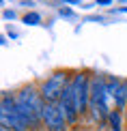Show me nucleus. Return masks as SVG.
Here are the masks:
<instances>
[{"label": "nucleus", "mask_w": 127, "mask_h": 131, "mask_svg": "<svg viewBox=\"0 0 127 131\" xmlns=\"http://www.w3.org/2000/svg\"><path fill=\"white\" fill-rule=\"evenodd\" d=\"M0 131H9V129H4V127H2V129H0Z\"/></svg>", "instance_id": "obj_13"}, {"label": "nucleus", "mask_w": 127, "mask_h": 131, "mask_svg": "<svg viewBox=\"0 0 127 131\" xmlns=\"http://www.w3.org/2000/svg\"><path fill=\"white\" fill-rule=\"evenodd\" d=\"M15 105H17L19 116L24 118L26 127L30 131H39L43 127V110L45 101L41 97V90L35 84H26L15 92Z\"/></svg>", "instance_id": "obj_1"}, {"label": "nucleus", "mask_w": 127, "mask_h": 131, "mask_svg": "<svg viewBox=\"0 0 127 131\" xmlns=\"http://www.w3.org/2000/svg\"><path fill=\"white\" fill-rule=\"evenodd\" d=\"M114 13H127V7H121V9H114Z\"/></svg>", "instance_id": "obj_11"}, {"label": "nucleus", "mask_w": 127, "mask_h": 131, "mask_svg": "<svg viewBox=\"0 0 127 131\" xmlns=\"http://www.w3.org/2000/svg\"><path fill=\"white\" fill-rule=\"evenodd\" d=\"M112 110H116V107H114V103L108 95L106 75L103 73H93L91 75V107H88L93 121L97 125L108 123V116H110Z\"/></svg>", "instance_id": "obj_2"}, {"label": "nucleus", "mask_w": 127, "mask_h": 131, "mask_svg": "<svg viewBox=\"0 0 127 131\" xmlns=\"http://www.w3.org/2000/svg\"><path fill=\"white\" fill-rule=\"evenodd\" d=\"M69 82H71V75H69L67 69L52 71V73L41 82V86H39L43 101L45 103H60L65 90H67V86H69Z\"/></svg>", "instance_id": "obj_3"}, {"label": "nucleus", "mask_w": 127, "mask_h": 131, "mask_svg": "<svg viewBox=\"0 0 127 131\" xmlns=\"http://www.w3.org/2000/svg\"><path fill=\"white\" fill-rule=\"evenodd\" d=\"M0 121H2V127L9 129V131H30L28 127H26L24 118L19 116L17 105H15V95H11V92H2Z\"/></svg>", "instance_id": "obj_5"}, {"label": "nucleus", "mask_w": 127, "mask_h": 131, "mask_svg": "<svg viewBox=\"0 0 127 131\" xmlns=\"http://www.w3.org/2000/svg\"><path fill=\"white\" fill-rule=\"evenodd\" d=\"M4 17H7V19H9V17L13 19V17H15V13H13V11H11V13H9V11H4Z\"/></svg>", "instance_id": "obj_10"}, {"label": "nucleus", "mask_w": 127, "mask_h": 131, "mask_svg": "<svg viewBox=\"0 0 127 131\" xmlns=\"http://www.w3.org/2000/svg\"><path fill=\"white\" fill-rule=\"evenodd\" d=\"M43 127L47 131H67L69 121L67 114L60 107V103H45V110H43Z\"/></svg>", "instance_id": "obj_6"}, {"label": "nucleus", "mask_w": 127, "mask_h": 131, "mask_svg": "<svg viewBox=\"0 0 127 131\" xmlns=\"http://www.w3.org/2000/svg\"><path fill=\"white\" fill-rule=\"evenodd\" d=\"M123 114H125V123H127V110H125V112H123Z\"/></svg>", "instance_id": "obj_12"}, {"label": "nucleus", "mask_w": 127, "mask_h": 131, "mask_svg": "<svg viewBox=\"0 0 127 131\" xmlns=\"http://www.w3.org/2000/svg\"><path fill=\"white\" fill-rule=\"evenodd\" d=\"M41 21V15L39 13H26L24 15V24H28V26H37Z\"/></svg>", "instance_id": "obj_9"}, {"label": "nucleus", "mask_w": 127, "mask_h": 131, "mask_svg": "<svg viewBox=\"0 0 127 131\" xmlns=\"http://www.w3.org/2000/svg\"><path fill=\"white\" fill-rule=\"evenodd\" d=\"M114 107L121 112L127 110V80H121L114 90Z\"/></svg>", "instance_id": "obj_7"}, {"label": "nucleus", "mask_w": 127, "mask_h": 131, "mask_svg": "<svg viewBox=\"0 0 127 131\" xmlns=\"http://www.w3.org/2000/svg\"><path fill=\"white\" fill-rule=\"evenodd\" d=\"M123 121H125V114L121 110H112L108 116V129L110 131H123Z\"/></svg>", "instance_id": "obj_8"}, {"label": "nucleus", "mask_w": 127, "mask_h": 131, "mask_svg": "<svg viewBox=\"0 0 127 131\" xmlns=\"http://www.w3.org/2000/svg\"><path fill=\"white\" fill-rule=\"evenodd\" d=\"M71 88H73V101L80 116H84L91 107V73L75 71L71 75Z\"/></svg>", "instance_id": "obj_4"}]
</instances>
